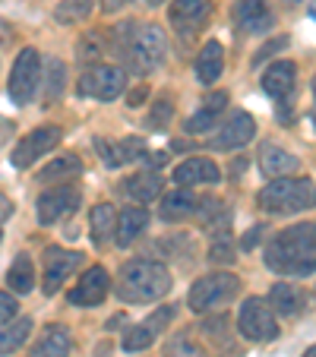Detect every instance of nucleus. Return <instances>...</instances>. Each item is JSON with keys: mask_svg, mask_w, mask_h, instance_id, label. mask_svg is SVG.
Here are the masks:
<instances>
[{"mask_svg": "<svg viewBox=\"0 0 316 357\" xmlns=\"http://www.w3.org/2000/svg\"><path fill=\"white\" fill-rule=\"evenodd\" d=\"M225 111H228V92L206 95V98H202V108L187 121V133L190 136H200V133H209V130L222 127Z\"/></svg>", "mask_w": 316, "mask_h": 357, "instance_id": "18", "label": "nucleus"}, {"mask_svg": "<svg viewBox=\"0 0 316 357\" xmlns=\"http://www.w3.org/2000/svg\"><path fill=\"white\" fill-rule=\"evenodd\" d=\"M7 284L16 294H29V291L35 288V266L26 253H20V257L13 259V266H10V272H7Z\"/></svg>", "mask_w": 316, "mask_h": 357, "instance_id": "31", "label": "nucleus"}, {"mask_svg": "<svg viewBox=\"0 0 316 357\" xmlns=\"http://www.w3.org/2000/svg\"><path fill=\"white\" fill-rule=\"evenodd\" d=\"M16 313H20V303H16V297L7 294V291H0V326L13 323Z\"/></svg>", "mask_w": 316, "mask_h": 357, "instance_id": "41", "label": "nucleus"}, {"mask_svg": "<svg viewBox=\"0 0 316 357\" xmlns=\"http://www.w3.org/2000/svg\"><path fill=\"white\" fill-rule=\"evenodd\" d=\"M127 3H133V0H101V10H105V13H117V10L127 7Z\"/></svg>", "mask_w": 316, "mask_h": 357, "instance_id": "44", "label": "nucleus"}, {"mask_svg": "<svg viewBox=\"0 0 316 357\" xmlns=\"http://www.w3.org/2000/svg\"><path fill=\"white\" fill-rule=\"evenodd\" d=\"M303 357H316V344H313V348H307V351H303Z\"/></svg>", "mask_w": 316, "mask_h": 357, "instance_id": "50", "label": "nucleus"}, {"mask_svg": "<svg viewBox=\"0 0 316 357\" xmlns=\"http://www.w3.org/2000/svg\"><path fill=\"white\" fill-rule=\"evenodd\" d=\"M95 149H98V155L105 158L108 168H121L127 162H136L140 155H146V142L140 136H127V139H95Z\"/></svg>", "mask_w": 316, "mask_h": 357, "instance_id": "19", "label": "nucleus"}, {"mask_svg": "<svg viewBox=\"0 0 316 357\" xmlns=\"http://www.w3.org/2000/svg\"><path fill=\"white\" fill-rule=\"evenodd\" d=\"M231 20H234V29L241 35H262L276 26V16H272L266 0H234Z\"/></svg>", "mask_w": 316, "mask_h": 357, "instance_id": "16", "label": "nucleus"}, {"mask_svg": "<svg viewBox=\"0 0 316 357\" xmlns=\"http://www.w3.org/2000/svg\"><path fill=\"white\" fill-rule=\"evenodd\" d=\"M174 307H155L152 317H146L142 323L130 326L127 332H123V351H146L149 344L155 342V338L162 335L165 329L171 326V319H174Z\"/></svg>", "mask_w": 316, "mask_h": 357, "instance_id": "13", "label": "nucleus"}, {"mask_svg": "<svg viewBox=\"0 0 316 357\" xmlns=\"http://www.w3.org/2000/svg\"><path fill=\"white\" fill-rule=\"evenodd\" d=\"M202 335H206L209 342L218 344L222 357H241V348H237L234 338H231V323H228V317L202 319Z\"/></svg>", "mask_w": 316, "mask_h": 357, "instance_id": "29", "label": "nucleus"}, {"mask_svg": "<svg viewBox=\"0 0 316 357\" xmlns=\"http://www.w3.org/2000/svg\"><path fill=\"white\" fill-rule=\"evenodd\" d=\"M82 171V162L76 155H57V158H51V165H45L41 168V174H38V181H73L76 174Z\"/></svg>", "mask_w": 316, "mask_h": 357, "instance_id": "32", "label": "nucleus"}, {"mask_svg": "<svg viewBox=\"0 0 316 357\" xmlns=\"http://www.w3.org/2000/svg\"><path fill=\"white\" fill-rule=\"evenodd\" d=\"M70 348H73V338L67 326H47L32 344L29 357H70Z\"/></svg>", "mask_w": 316, "mask_h": 357, "instance_id": "23", "label": "nucleus"}, {"mask_svg": "<svg viewBox=\"0 0 316 357\" xmlns=\"http://www.w3.org/2000/svg\"><path fill=\"white\" fill-rule=\"evenodd\" d=\"M209 259L212 263H234V243H231L228 234H218L209 247Z\"/></svg>", "mask_w": 316, "mask_h": 357, "instance_id": "40", "label": "nucleus"}, {"mask_svg": "<svg viewBox=\"0 0 316 357\" xmlns=\"http://www.w3.org/2000/svg\"><path fill=\"white\" fill-rule=\"evenodd\" d=\"M111 291V275L105 266H89L86 272H82V278L76 282V288L67 294V301L73 303V307H98L105 297H108Z\"/></svg>", "mask_w": 316, "mask_h": 357, "instance_id": "17", "label": "nucleus"}, {"mask_svg": "<svg viewBox=\"0 0 316 357\" xmlns=\"http://www.w3.org/2000/svg\"><path fill=\"white\" fill-rule=\"evenodd\" d=\"M142 98H146V89H133V92L127 95V105H133V108H136Z\"/></svg>", "mask_w": 316, "mask_h": 357, "instance_id": "47", "label": "nucleus"}, {"mask_svg": "<svg viewBox=\"0 0 316 357\" xmlns=\"http://www.w3.org/2000/svg\"><path fill=\"white\" fill-rule=\"evenodd\" d=\"M89 228H92V241L98 243H108L111 237L117 234V212L111 202H98L92 209V215H89Z\"/></svg>", "mask_w": 316, "mask_h": 357, "instance_id": "28", "label": "nucleus"}, {"mask_svg": "<svg viewBox=\"0 0 316 357\" xmlns=\"http://www.w3.org/2000/svg\"><path fill=\"white\" fill-rule=\"evenodd\" d=\"M165 54H168V41H165V32L158 26H140L133 35V45H130L127 57H123V63H127L130 73L136 76H146L152 73V70L162 67Z\"/></svg>", "mask_w": 316, "mask_h": 357, "instance_id": "5", "label": "nucleus"}, {"mask_svg": "<svg viewBox=\"0 0 316 357\" xmlns=\"http://www.w3.org/2000/svg\"><path fill=\"white\" fill-rule=\"evenodd\" d=\"M171 114H174V105H171V98L165 95V98H158L152 105V111H149V117H146V123L152 130H165L168 127V121H171Z\"/></svg>", "mask_w": 316, "mask_h": 357, "instance_id": "39", "label": "nucleus"}, {"mask_svg": "<svg viewBox=\"0 0 316 357\" xmlns=\"http://www.w3.org/2000/svg\"><path fill=\"white\" fill-rule=\"evenodd\" d=\"M269 307L278 313V317H297V313L307 307V297L297 284L291 282H276L269 291Z\"/></svg>", "mask_w": 316, "mask_h": 357, "instance_id": "25", "label": "nucleus"}, {"mask_svg": "<svg viewBox=\"0 0 316 357\" xmlns=\"http://www.w3.org/2000/svg\"><path fill=\"white\" fill-rule=\"evenodd\" d=\"M0 237H3V231H0Z\"/></svg>", "mask_w": 316, "mask_h": 357, "instance_id": "52", "label": "nucleus"}, {"mask_svg": "<svg viewBox=\"0 0 316 357\" xmlns=\"http://www.w3.org/2000/svg\"><path fill=\"white\" fill-rule=\"evenodd\" d=\"M29 335H32V319L29 317L0 326V354H13V351H20Z\"/></svg>", "mask_w": 316, "mask_h": 357, "instance_id": "30", "label": "nucleus"}, {"mask_svg": "<svg viewBox=\"0 0 316 357\" xmlns=\"http://www.w3.org/2000/svg\"><path fill=\"white\" fill-rule=\"evenodd\" d=\"M266 266L276 275L303 278L316 272V225H291L266 243Z\"/></svg>", "mask_w": 316, "mask_h": 357, "instance_id": "1", "label": "nucleus"}, {"mask_svg": "<svg viewBox=\"0 0 316 357\" xmlns=\"http://www.w3.org/2000/svg\"><path fill=\"white\" fill-rule=\"evenodd\" d=\"M61 127H35L32 133H26V139L16 142L13 155H10V162H13V168H32L38 158L51 155V149L61 142Z\"/></svg>", "mask_w": 316, "mask_h": 357, "instance_id": "11", "label": "nucleus"}, {"mask_svg": "<svg viewBox=\"0 0 316 357\" xmlns=\"http://www.w3.org/2000/svg\"><path fill=\"white\" fill-rule=\"evenodd\" d=\"M256 136V121L247 111H231L228 121L218 127V133L209 139V149H218V152H231V149H243L247 142H253Z\"/></svg>", "mask_w": 316, "mask_h": 357, "instance_id": "15", "label": "nucleus"}, {"mask_svg": "<svg viewBox=\"0 0 316 357\" xmlns=\"http://www.w3.org/2000/svg\"><path fill=\"white\" fill-rule=\"evenodd\" d=\"M237 329L247 342L253 344H266L272 338H278V323H276V310L269 307V301L262 297H247L237 313Z\"/></svg>", "mask_w": 316, "mask_h": 357, "instance_id": "6", "label": "nucleus"}, {"mask_svg": "<svg viewBox=\"0 0 316 357\" xmlns=\"http://www.w3.org/2000/svg\"><path fill=\"white\" fill-rule=\"evenodd\" d=\"M82 263V253H76V250H63V247H47L45 250V294H57V291L63 288V282H67L70 275H73L76 269H80Z\"/></svg>", "mask_w": 316, "mask_h": 357, "instance_id": "14", "label": "nucleus"}, {"mask_svg": "<svg viewBox=\"0 0 316 357\" xmlns=\"http://www.w3.org/2000/svg\"><path fill=\"white\" fill-rule=\"evenodd\" d=\"M259 237H262V228L256 225V228H250L247 234H243V243H241V247H243V250H253L256 243H259Z\"/></svg>", "mask_w": 316, "mask_h": 357, "instance_id": "43", "label": "nucleus"}, {"mask_svg": "<svg viewBox=\"0 0 316 357\" xmlns=\"http://www.w3.org/2000/svg\"><path fill=\"white\" fill-rule=\"evenodd\" d=\"M95 0H61L54 7V20L61 26H76L80 20H86L89 10H92Z\"/></svg>", "mask_w": 316, "mask_h": 357, "instance_id": "36", "label": "nucleus"}, {"mask_svg": "<svg viewBox=\"0 0 316 357\" xmlns=\"http://www.w3.org/2000/svg\"><path fill=\"white\" fill-rule=\"evenodd\" d=\"M149 7H162V3H168V0H146Z\"/></svg>", "mask_w": 316, "mask_h": 357, "instance_id": "48", "label": "nucleus"}, {"mask_svg": "<svg viewBox=\"0 0 316 357\" xmlns=\"http://www.w3.org/2000/svg\"><path fill=\"white\" fill-rule=\"evenodd\" d=\"M114 291L123 303H152L171 291V272L158 259H130L117 272Z\"/></svg>", "mask_w": 316, "mask_h": 357, "instance_id": "2", "label": "nucleus"}, {"mask_svg": "<svg viewBox=\"0 0 316 357\" xmlns=\"http://www.w3.org/2000/svg\"><path fill=\"white\" fill-rule=\"evenodd\" d=\"M196 215L202 218V225H206L209 231H216V234H225V228L231 225L228 206H225V202H218V199H202V206H200V212H196Z\"/></svg>", "mask_w": 316, "mask_h": 357, "instance_id": "33", "label": "nucleus"}, {"mask_svg": "<svg viewBox=\"0 0 316 357\" xmlns=\"http://www.w3.org/2000/svg\"><path fill=\"white\" fill-rule=\"evenodd\" d=\"M200 206H202V199L193 193V190L177 187V190H171L168 196H162V209H158V215H162L165 222H183V218L196 215Z\"/></svg>", "mask_w": 316, "mask_h": 357, "instance_id": "21", "label": "nucleus"}, {"mask_svg": "<svg viewBox=\"0 0 316 357\" xmlns=\"http://www.w3.org/2000/svg\"><path fill=\"white\" fill-rule=\"evenodd\" d=\"M225 70V47L218 41H206L202 51L196 54V79L200 86H212V82L222 79Z\"/></svg>", "mask_w": 316, "mask_h": 357, "instance_id": "24", "label": "nucleus"}, {"mask_svg": "<svg viewBox=\"0 0 316 357\" xmlns=\"http://www.w3.org/2000/svg\"><path fill=\"white\" fill-rule=\"evenodd\" d=\"M262 89L282 111V121H291V105L297 92V67L291 61H276L262 73Z\"/></svg>", "mask_w": 316, "mask_h": 357, "instance_id": "10", "label": "nucleus"}, {"mask_svg": "<svg viewBox=\"0 0 316 357\" xmlns=\"http://www.w3.org/2000/svg\"><path fill=\"white\" fill-rule=\"evenodd\" d=\"M256 202L269 215H297L316 209V183L310 177H278L259 190Z\"/></svg>", "mask_w": 316, "mask_h": 357, "instance_id": "3", "label": "nucleus"}, {"mask_svg": "<svg viewBox=\"0 0 316 357\" xmlns=\"http://www.w3.org/2000/svg\"><path fill=\"white\" fill-rule=\"evenodd\" d=\"M13 215V206H10V199L3 193H0V222H7V218Z\"/></svg>", "mask_w": 316, "mask_h": 357, "instance_id": "45", "label": "nucleus"}, {"mask_svg": "<svg viewBox=\"0 0 316 357\" xmlns=\"http://www.w3.org/2000/svg\"><path fill=\"white\" fill-rule=\"evenodd\" d=\"M136 29H140V26H136V22H121V26H114V29H111V41H108V45H111V51H114V57H121V61H123V57H127V51H130V45H133V35H136Z\"/></svg>", "mask_w": 316, "mask_h": 357, "instance_id": "38", "label": "nucleus"}, {"mask_svg": "<svg viewBox=\"0 0 316 357\" xmlns=\"http://www.w3.org/2000/svg\"><path fill=\"white\" fill-rule=\"evenodd\" d=\"M222 181V171L216 162L209 158H187L174 168V183L177 187H202V183H218Z\"/></svg>", "mask_w": 316, "mask_h": 357, "instance_id": "20", "label": "nucleus"}, {"mask_svg": "<svg viewBox=\"0 0 316 357\" xmlns=\"http://www.w3.org/2000/svg\"><path fill=\"white\" fill-rule=\"evenodd\" d=\"M259 171L266 177H272V181H278V177L297 171V158L291 155L288 149L276 146V142H262L259 146Z\"/></svg>", "mask_w": 316, "mask_h": 357, "instance_id": "22", "label": "nucleus"}, {"mask_svg": "<svg viewBox=\"0 0 316 357\" xmlns=\"http://www.w3.org/2000/svg\"><path fill=\"white\" fill-rule=\"evenodd\" d=\"M282 47H288V38H285V35H278V38H272L269 45H262L259 51H256V54H253V67H259L262 61H269V57L276 54V51H282Z\"/></svg>", "mask_w": 316, "mask_h": 357, "instance_id": "42", "label": "nucleus"}, {"mask_svg": "<svg viewBox=\"0 0 316 357\" xmlns=\"http://www.w3.org/2000/svg\"><path fill=\"white\" fill-rule=\"evenodd\" d=\"M165 357H206V351H202V344H196L187 332H177V335H171L168 344H165Z\"/></svg>", "mask_w": 316, "mask_h": 357, "instance_id": "37", "label": "nucleus"}, {"mask_svg": "<svg viewBox=\"0 0 316 357\" xmlns=\"http://www.w3.org/2000/svg\"><path fill=\"white\" fill-rule=\"evenodd\" d=\"M105 47H108V38L98 32V29H92V32H86L80 38V45H76V61L80 63H95L101 61V54H105Z\"/></svg>", "mask_w": 316, "mask_h": 357, "instance_id": "34", "label": "nucleus"}, {"mask_svg": "<svg viewBox=\"0 0 316 357\" xmlns=\"http://www.w3.org/2000/svg\"><path fill=\"white\" fill-rule=\"evenodd\" d=\"M149 225V212L142 209V206H127V209L117 215V234L114 241L121 243V247H130V243L140 241V234L146 231Z\"/></svg>", "mask_w": 316, "mask_h": 357, "instance_id": "26", "label": "nucleus"}, {"mask_svg": "<svg viewBox=\"0 0 316 357\" xmlns=\"http://www.w3.org/2000/svg\"><path fill=\"white\" fill-rule=\"evenodd\" d=\"M80 187L76 183H54V187H47L45 193L38 196L35 202V209H38V222L41 225H57L63 222L67 215H73L80 209Z\"/></svg>", "mask_w": 316, "mask_h": 357, "instance_id": "9", "label": "nucleus"}, {"mask_svg": "<svg viewBox=\"0 0 316 357\" xmlns=\"http://www.w3.org/2000/svg\"><path fill=\"white\" fill-rule=\"evenodd\" d=\"M162 187H165V181L155 174V171H142V174L127 177L121 190L133 202H152V199H158V196H162Z\"/></svg>", "mask_w": 316, "mask_h": 357, "instance_id": "27", "label": "nucleus"}, {"mask_svg": "<svg viewBox=\"0 0 316 357\" xmlns=\"http://www.w3.org/2000/svg\"><path fill=\"white\" fill-rule=\"evenodd\" d=\"M146 162H149V168H152V165H155V168H158V165H165V162H168V155H165V152H149V155H146Z\"/></svg>", "mask_w": 316, "mask_h": 357, "instance_id": "46", "label": "nucleus"}, {"mask_svg": "<svg viewBox=\"0 0 316 357\" xmlns=\"http://www.w3.org/2000/svg\"><path fill=\"white\" fill-rule=\"evenodd\" d=\"M38 86H41V57L35 47H22L13 70H10V98H13V105H32Z\"/></svg>", "mask_w": 316, "mask_h": 357, "instance_id": "7", "label": "nucleus"}, {"mask_svg": "<svg viewBox=\"0 0 316 357\" xmlns=\"http://www.w3.org/2000/svg\"><path fill=\"white\" fill-rule=\"evenodd\" d=\"M47 79H45V101L47 105H54V101H61L63 89H67V67H63V61H57V57H51L47 61Z\"/></svg>", "mask_w": 316, "mask_h": 357, "instance_id": "35", "label": "nucleus"}, {"mask_svg": "<svg viewBox=\"0 0 316 357\" xmlns=\"http://www.w3.org/2000/svg\"><path fill=\"white\" fill-rule=\"evenodd\" d=\"M285 3H297V0H285Z\"/></svg>", "mask_w": 316, "mask_h": 357, "instance_id": "51", "label": "nucleus"}, {"mask_svg": "<svg viewBox=\"0 0 316 357\" xmlns=\"http://www.w3.org/2000/svg\"><path fill=\"white\" fill-rule=\"evenodd\" d=\"M209 16H212V3L209 0H174L168 10L171 26H174V32L183 41H193L196 32L209 22Z\"/></svg>", "mask_w": 316, "mask_h": 357, "instance_id": "12", "label": "nucleus"}, {"mask_svg": "<svg viewBox=\"0 0 316 357\" xmlns=\"http://www.w3.org/2000/svg\"><path fill=\"white\" fill-rule=\"evenodd\" d=\"M123 89H127V73L121 67H108V63L89 67L76 82V92L82 98H98V101H114Z\"/></svg>", "mask_w": 316, "mask_h": 357, "instance_id": "8", "label": "nucleus"}, {"mask_svg": "<svg viewBox=\"0 0 316 357\" xmlns=\"http://www.w3.org/2000/svg\"><path fill=\"white\" fill-rule=\"evenodd\" d=\"M313 117H316V76H313Z\"/></svg>", "mask_w": 316, "mask_h": 357, "instance_id": "49", "label": "nucleus"}, {"mask_svg": "<svg viewBox=\"0 0 316 357\" xmlns=\"http://www.w3.org/2000/svg\"><path fill=\"white\" fill-rule=\"evenodd\" d=\"M241 294V278L234 272H212L193 282L187 294V307L193 313H212L218 307H228L234 297Z\"/></svg>", "mask_w": 316, "mask_h": 357, "instance_id": "4", "label": "nucleus"}]
</instances>
